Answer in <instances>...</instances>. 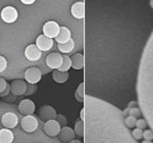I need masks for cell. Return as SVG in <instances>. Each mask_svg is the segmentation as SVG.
Wrapping results in <instances>:
<instances>
[{"label": "cell", "instance_id": "cell-1", "mask_svg": "<svg viewBox=\"0 0 153 143\" xmlns=\"http://www.w3.org/2000/svg\"><path fill=\"white\" fill-rule=\"evenodd\" d=\"M84 143H137L117 107L92 96H84Z\"/></svg>", "mask_w": 153, "mask_h": 143}, {"label": "cell", "instance_id": "cell-2", "mask_svg": "<svg viewBox=\"0 0 153 143\" xmlns=\"http://www.w3.org/2000/svg\"><path fill=\"white\" fill-rule=\"evenodd\" d=\"M136 92L138 105L153 130V32L147 41L140 62Z\"/></svg>", "mask_w": 153, "mask_h": 143}, {"label": "cell", "instance_id": "cell-3", "mask_svg": "<svg viewBox=\"0 0 153 143\" xmlns=\"http://www.w3.org/2000/svg\"><path fill=\"white\" fill-rule=\"evenodd\" d=\"M21 128L25 133H34L38 128V120L35 116L33 115H26L22 118L21 120Z\"/></svg>", "mask_w": 153, "mask_h": 143}, {"label": "cell", "instance_id": "cell-4", "mask_svg": "<svg viewBox=\"0 0 153 143\" xmlns=\"http://www.w3.org/2000/svg\"><path fill=\"white\" fill-rule=\"evenodd\" d=\"M24 78H25V81L27 83H33V84H37L42 78V73L38 67H28L24 73Z\"/></svg>", "mask_w": 153, "mask_h": 143}, {"label": "cell", "instance_id": "cell-5", "mask_svg": "<svg viewBox=\"0 0 153 143\" xmlns=\"http://www.w3.org/2000/svg\"><path fill=\"white\" fill-rule=\"evenodd\" d=\"M43 130L44 133L49 137H56L59 135L60 130H61V125L56 119H51L48 121H45L44 126H43Z\"/></svg>", "mask_w": 153, "mask_h": 143}, {"label": "cell", "instance_id": "cell-6", "mask_svg": "<svg viewBox=\"0 0 153 143\" xmlns=\"http://www.w3.org/2000/svg\"><path fill=\"white\" fill-rule=\"evenodd\" d=\"M1 19L7 23H14L18 19V11L12 5H7L1 11Z\"/></svg>", "mask_w": 153, "mask_h": 143}, {"label": "cell", "instance_id": "cell-7", "mask_svg": "<svg viewBox=\"0 0 153 143\" xmlns=\"http://www.w3.org/2000/svg\"><path fill=\"white\" fill-rule=\"evenodd\" d=\"M41 51L36 44H30L24 49V56L30 61H38L41 58Z\"/></svg>", "mask_w": 153, "mask_h": 143}, {"label": "cell", "instance_id": "cell-8", "mask_svg": "<svg viewBox=\"0 0 153 143\" xmlns=\"http://www.w3.org/2000/svg\"><path fill=\"white\" fill-rule=\"evenodd\" d=\"M1 123L5 128H15L18 124V117L16 114L12 113V112H7V113L3 114L1 117Z\"/></svg>", "mask_w": 153, "mask_h": 143}, {"label": "cell", "instance_id": "cell-9", "mask_svg": "<svg viewBox=\"0 0 153 143\" xmlns=\"http://www.w3.org/2000/svg\"><path fill=\"white\" fill-rule=\"evenodd\" d=\"M43 34L45 36L49 37V38H56L59 34L60 25L56 21H47L46 23L43 25Z\"/></svg>", "mask_w": 153, "mask_h": 143}, {"label": "cell", "instance_id": "cell-10", "mask_svg": "<svg viewBox=\"0 0 153 143\" xmlns=\"http://www.w3.org/2000/svg\"><path fill=\"white\" fill-rule=\"evenodd\" d=\"M18 109H19L20 114L26 116V115H33L36 109V105L35 102L30 99H23L20 101L19 105H18Z\"/></svg>", "mask_w": 153, "mask_h": 143}, {"label": "cell", "instance_id": "cell-11", "mask_svg": "<svg viewBox=\"0 0 153 143\" xmlns=\"http://www.w3.org/2000/svg\"><path fill=\"white\" fill-rule=\"evenodd\" d=\"M63 63V56L59 53H51L47 55L46 57V64L49 68L58 70Z\"/></svg>", "mask_w": 153, "mask_h": 143}, {"label": "cell", "instance_id": "cell-12", "mask_svg": "<svg viewBox=\"0 0 153 143\" xmlns=\"http://www.w3.org/2000/svg\"><path fill=\"white\" fill-rule=\"evenodd\" d=\"M26 88H27L26 81L21 79L14 80L11 83V93L15 96H22V95H25Z\"/></svg>", "mask_w": 153, "mask_h": 143}, {"label": "cell", "instance_id": "cell-13", "mask_svg": "<svg viewBox=\"0 0 153 143\" xmlns=\"http://www.w3.org/2000/svg\"><path fill=\"white\" fill-rule=\"evenodd\" d=\"M57 112L51 105H43V106L40 107L39 109V116L42 120L44 121H48V120L51 119H56L57 118Z\"/></svg>", "mask_w": 153, "mask_h": 143}, {"label": "cell", "instance_id": "cell-14", "mask_svg": "<svg viewBox=\"0 0 153 143\" xmlns=\"http://www.w3.org/2000/svg\"><path fill=\"white\" fill-rule=\"evenodd\" d=\"M36 45L41 49L42 52H46L53 47V38H49V37L45 36L44 34L38 36L36 40Z\"/></svg>", "mask_w": 153, "mask_h": 143}, {"label": "cell", "instance_id": "cell-15", "mask_svg": "<svg viewBox=\"0 0 153 143\" xmlns=\"http://www.w3.org/2000/svg\"><path fill=\"white\" fill-rule=\"evenodd\" d=\"M59 138L62 142L64 143H69L71 140H74V137H76V133L72 130L71 127H68V126H63L61 127V130L59 133Z\"/></svg>", "mask_w": 153, "mask_h": 143}, {"label": "cell", "instance_id": "cell-16", "mask_svg": "<svg viewBox=\"0 0 153 143\" xmlns=\"http://www.w3.org/2000/svg\"><path fill=\"white\" fill-rule=\"evenodd\" d=\"M71 15L76 19H83L85 17V4L83 1H78L71 5Z\"/></svg>", "mask_w": 153, "mask_h": 143}, {"label": "cell", "instance_id": "cell-17", "mask_svg": "<svg viewBox=\"0 0 153 143\" xmlns=\"http://www.w3.org/2000/svg\"><path fill=\"white\" fill-rule=\"evenodd\" d=\"M71 59V67L74 70H82L85 64V60H84V55L81 53H76L70 57Z\"/></svg>", "mask_w": 153, "mask_h": 143}, {"label": "cell", "instance_id": "cell-18", "mask_svg": "<svg viewBox=\"0 0 153 143\" xmlns=\"http://www.w3.org/2000/svg\"><path fill=\"white\" fill-rule=\"evenodd\" d=\"M70 38H71V32H70L69 28H66V26H60L59 34L55 38L56 41L58 43H64L69 40Z\"/></svg>", "mask_w": 153, "mask_h": 143}, {"label": "cell", "instance_id": "cell-19", "mask_svg": "<svg viewBox=\"0 0 153 143\" xmlns=\"http://www.w3.org/2000/svg\"><path fill=\"white\" fill-rule=\"evenodd\" d=\"M14 134L10 128L0 130V143H13Z\"/></svg>", "mask_w": 153, "mask_h": 143}, {"label": "cell", "instance_id": "cell-20", "mask_svg": "<svg viewBox=\"0 0 153 143\" xmlns=\"http://www.w3.org/2000/svg\"><path fill=\"white\" fill-rule=\"evenodd\" d=\"M69 78L68 72H61L59 70H55L53 72V79L57 83H65Z\"/></svg>", "mask_w": 153, "mask_h": 143}, {"label": "cell", "instance_id": "cell-21", "mask_svg": "<svg viewBox=\"0 0 153 143\" xmlns=\"http://www.w3.org/2000/svg\"><path fill=\"white\" fill-rule=\"evenodd\" d=\"M74 41L72 40L71 38L64 43H58V49H60L61 53H64V54L70 53V52L74 49Z\"/></svg>", "mask_w": 153, "mask_h": 143}, {"label": "cell", "instance_id": "cell-22", "mask_svg": "<svg viewBox=\"0 0 153 143\" xmlns=\"http://www.w3.org/2000/svg\"><path fill=\"white\" fill-rule=\"evenodd\" d=\"M74 133H76V136L84 138V121L83 120H80V121H76L74 124Z\"/></svg>", "mask_w": 153, "mask_h": 143}, {"label": "cell", "instance_id": "cell-23", "mask_svg": "<svg viewBox=\"0 0 153 143\" xmlns=\"http://www.w3.org/2000/svg\"><path fill=\"white\" fill-rule=\"evenodd\" d=\"M70 67H71V59H70V57H68L67 55H64L63 63H62V65L60 66L58 70H61V72H68Z\"/></svg>", "mask_w": 153, "mask_h": 143}, {"label": "cell", "instance_id": "cell-24", "mask_svg": "<svg viewBox=\"0 0 153 143\" xmlns=\"http://www.w3.org/2000/svg\"><path fill=\"white\" fill-rule=\"evenodd\" d=\"M136 117H133V116H127L125 118V124L128 128H133L136 126Z\"/></svg>", "mask_w": 153, "mask_h": 143}, {"label": "cell", "instance_id": "cell-25", "mask_svg": "<svg viewBox=\"0 0 153 143\" xmlns=\"http://www.w3.org/2000/svg\"><path fill=\"white\" fill-rule=\"evenodd\" d=\"M143 130L142 128H138V127H136V128H134L133 130L131 132V134H132V137H133L135 140H140V139H143Z\"/></svg>", "mask_w": 153, "mask_h": 143}, {"label": "cell", "instance_id": "cell-26", "mask_svg": "<svg viewBox=\"0 0 153 143\" xmlns=\"http://www.w3.org/2000/svg\"><path fill=\"white\" fill-rule=\"evenodd\" d=\"M129 115L130 116H133V117L138 118V117H140V116L143 115L142 109H140V107H137V106L131 107V109H130V112H129Z\"/></svg>", "mask_w": 153, "mask_h": 143}, {"label": "cell", "instance_id": "cell-27", "mask_svg": "<svg viewBox=\"0 0 153 143\" xmlns=\"http://www.w3.org/2000/svg\"><path fill=\"white\" fill-rule=\"evenodd\" d=\"M37 84H33V83H27V88H26V92H25V95L30 96V95H33L36 93L37 91Z\"/></svg>", "mask_w": 153, "mask_h": 143}, {"label": "cell", "instance_id": "cell-28", "mask_svg": "<svg viewBox=\"0 0 153 143\" xmlns=\"http://www.w3.org/2000/svg\"><path fill=\"white\" fill-rule=\"evenodd\" d=\"M7 61L3 56H0V73H2L7 70Z\"/></svg>", "mask_w": 153, "mask_h": 143}, {"label": "cell", "instance_id": "cell-29", "mask_svg": "<svg viewBox=\"0 0 153 143\" xmlns=\"http://www.w3.org/2000/svg\"><path fill=\"white\" fill-rule=\"evenodd\" d=\"M56 120L59 122L61 126H66V124H67V119H66V117L64 115H61V114H60V115H57Z\"/></svg>", "mask_w": 153, "mask_h": 143}, {"label": "cell", "instance_id": "cell-30", "mask_svg": "<svg viewBox=\"0 0 153 143\" xmlns=\"http://www.w3.org/2000/svg\"><path fill=\"white\" fill-rule=\"evenodd\" d=\"M147 125H148V123H147L146 119H143V118H140V119L136 120V127L144 130V128L147 127Z\"/></svg>", "mask_w": 153, "mask_h": 143}, {"label": "cell", "instance_id": "cell-31", "mask_svg": "<svg viewBox=\"0 0 153 143\" xmlns=\"http://www.w3.org/2000/svg\"><path fill=\"white\" fill-rule=\"evenodd\" d=\"M143 138H144L145 140H153V130H146L143 133Z\"/></svg>", "mask_w": 153, "mask_h": 143}, {"label": "cell", "instance_id": "cell-32", "mask_svg": "<svg viewBox=\"0 0 153 143\" xmlns=\"http://www.w3.org/2000/svg\"><path fill=\"white\" fill-rule=\"evenodd\" d=\"M76 92L78 93V95H79L80 97L84 98V96H85V93H84V82H82V83L79 84V86H78Z\"/></svg>", "mask_w": 153, "mask_h": 143}, {"label": "cell", "instance_id": "cell-33", "mask_svg": "<svg viewBox=\"0 0 153 143\" xmlns=\"http://www.w3.org/2000/svg\"><path fill=\"white\" fill-rule=\"evenodd\" d=\"M7 82L5 81L4 78L0 77V93H2L3 91L5 90V88H7Z\"/></svg>", "mask_w": 153, "mask_h": 143}, {"label": "cell", "instance_id": "cell-34", "mask_svg": "<svg viewBox=\"0 0 153 143\" xmlns=\"http://www.w3.org/2000/svg\"><path fill=\"white\" fill-rule=\"evenodd\" d=\"M10 92H11V85H10V84L7 83V88H5V90L3 91L2 93H0V96H1V97H7V95L10 94Z\"/></svg>", "mask_w": 153, "mask_h": 143}, {"label": "cell", "instance_id": "cell-35", "mask_svg": "<svg viewBox=\"0 0 153 143\" xmlns=\"http://www.w3.org/2000/svg\"><path fill=\"white\" fill-rule=\"evenodd\" d=\"M80 119L83 120V121H84V119H85V109H84V107L81 109V112H80Z\"/></svg>", "mask_w": 153, "mask_h": 143}, {"label": "cell", "instance_id": "cell-36", "mask_svg": "<svg viewBox=\"0 0 153 143\" xmlns=\"http://www.w3.org/2000/svg\"><path fill=\"white\" fill-rule=\"evenodd\" d=\"M23 4H33V3L36 1V0H20Z\"/></svg>", "mask_w": 153, "mask_h": 143}, {"label": "cell", "instance_id": "cell-37", "mask_svg": "<svg viewBox=\"0 0 153 143\" xmlns=\"http://www.w3.org/2000/svg\"><path fill=\"white\" fill-rule=\"evenodd\" d=\"M137 104H138V102H136V101H131V102L129 103V105H128V107H135V106H137Z\"/></svg>", "mask_w": 153, "mask_h": 143}, {"label": "cell", "instance_id": "cell-38", "mask_svg": "<svg viewBox=\"0 0 153 143\" xmlns=\"http://www.w3.org/2000/svg\"><path fill=\"white\" fill-rule=\"evenodd\" d=\"M129 112H130V107H127V109H125L123 111V115L125 117H127V116H129Z\"/></svg>", "mask_w": 153, "mask_h": 143}, {"label": "cell", "instance_id": "cell-39", "mask_svg": "<svg viewBox=\"0 0 153 143\" xmlns=\"http://www.w3.org/2000/svg\"><path fill=\"white\" fill-rule=\"evenodd\" d=\"M69 143H83V142H82V141H80V140H74H74H71Z\"/></svg>", "mask_w": 153, "mask_h": 143}, {"label": "cell", "instance_id": "cell-40", "mask_svg": "<svg viewBox=\"0 0 153 143\" xmlns=\"http://www.w3.org/2000/svg\"><path fill=\"white\" fill-rule=\"evenodd\" d=\"M142 143H153V142H152L151 140H144Z\"/></svg>", "mask_w": 153, "mask_h": 143}, {"label": "cell", "instance_id": "cell-41", "mask_svg": "<svg viewBox=\"0 0 153 143\" xmlns=\"http://www.w3.org/2000/svg\"><path fill=\"white\" fill-rule=\"evenodd\" d=\"M150 5L153 7V0H151V1H150Z\"/></svg>", "mask_w": 153, "mask_h": 143}, {"label": "cell", "instance_id": "cell-42", "mask_svg": "<svg viewBox=\"0 0 153 143\" xmlns=\"http://www.w3.org/2000/svg\"><path fill=\"white\" fill-rule=\"evenodd\" d=\"M38 143H39V142H38Z\"/></svg>", "mask_w": 153, "mask_h": 143}]
</instances>
